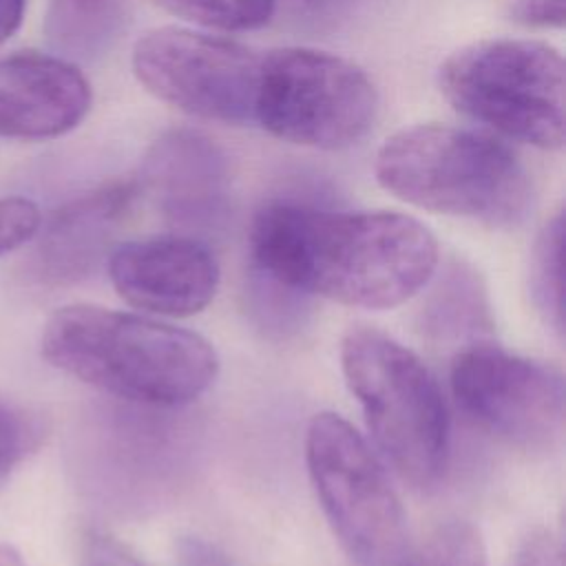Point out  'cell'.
<instances>
[{
    "label": "cell",
    "mask_w": 566,
    "mask_h": 566,
    "mask_svg": "<svg viewBox=\"0 0 566 566\" xmlns=\"http://www.w3.org/2000/svg\"><path fill=\"white\" fill-rule=\"evenodd\" d=\"M531 296L546 321L559 336L564 334V212H555L533 245L531 254Z\"/></svg>",
    "instance_id": "9a60e30c"
},
{
    "label": "cell",
    "mask_w": 566,
    "mask_h": 566,
    "mask_svg": "<svg viewBox=\"0 0 566 566\" xmlns=\"http://www.w3.org/2000/svg\"><path fill=\"white\" fill-rule=\"evenodd\" d=\"M82 566H144V562L111 533L91 531L84 537Z\"/></svg>",
    "instance_id": "ffe728a7"
},
{
    "label": "cell",
    "mask_w": 566,
    "mask_h": 566,
    "mask_svg": "<svg viewBox=\"0 0 566 566\" xmlns=\"http://www.w3.org/2000/svg\"><path fill=\"white\" fill-rule=\"evenodd\" d=\"M250 256L279 287L387 310L431 281L440 252L431 230L402 212H334L276 201L252 221Z\"/></svg>",
    "instance_id": "6da1fadb"
},
{
    "label": "cell",
    "mask_w": 566,
    "mask_h": 566,
    "mask_svg": "<svg viewBox=\"0 0 566 566\" xmlns=\"http://www.w3.org/2000/svg\"><path fill=\"white\" fill-rule=\"evenodd\" d=\"M440 91L467 117L544 150L564 146V60L535 40L495 38L451 53Z\"/></svg>",
    "instance_id": "5b68a950"
},
{
    "label": "cell",
    "mask_w": 566,
    "mask_h": 566,
    "mask_svg": "<svg viewBox=\"0 0 566 566\" xmlns=\"http://www.w3.org/2000/svg\"><path fill=\"white\" fill-rule=\"evenodd\" d=\"M449 387L475 427L511 447L544 451L562 436L564 376L548 363L475 340L455 352Z\"/></svg>",
    "instance_id": "ba28073f"
},
{
    "label": "cell",
    "mask_w": 566,
    "mask_h": 566,
    "mask_svg": "<svg viewBox=\"0 0 566 566\" xmlns=\"http://www.w3.org/2000/svg\"><path fill=\"white\" fill-rule=\"evenodd\" d=\"M91 108V86L66 57L15 53L0 60V137L53 139Z\"/></svg>",
    "instance_id": "8fae6325"
},
{
    "label": "cell",
    "mask_w": 566,
    "mask_h": 566,
    "mask_svg": "<svg viewBox=\"0 0 566 566\" xmlns=\"http://www.w3.org/2000/svg\"><path fill=\"white\" fill-rule=\"evenodd\" d=\"M55 369L128 402L181 407L214 382L219 358L197 332L88 303L64 305L42 329Z\"/></svg>",
    "instance_id": "7a4b0ae2"
},
{
    "label": "cell",
    "mask_w": 566,
    "mask_h": 566,
    "mask_svg": "<svg viewBox=\"0 0 566 566\" xmlns=\"http://www.w3.org/2000/svg\"><path fill=\"white\" fill-rule=\"evenodd\" d=\"M133 0H49L44 33L66 60H93L122 35Z\"/></svg>",
    "instance_id": "5bb4252c"
},
{
    "label": "cell",
    "mask_w": 566,
    "mask_h": 566,
    "mask_svg": "<svg viewBox=\"0 0 566 566\" xmlns=\"http://www.w3.org/2000/svg\"><path fill=\"white\" fill-rule=\"evenodd\" d=\"M513 13L528 27H562L564 0H517Z\"/></svg>",
    "instance_id": "44dd1931"
},
{
    "label": "cell",
    "mask_w": 566,
    "mask_h": 566,
    "mask_svg": "<svg viewBox=\"0 0 566 566\" xmlns=\"http://www.w3.org/2000/svg\"><path fill=\"white\" fill-rule=\"evenodd\" d=\"M164 11L188 22L221 29L252 31L270 22L276 0H153Z\"/></svg>",
    "instance_id": "2e32d148"
},
{
    "label": "cell",
    "mask_w": 566,
    "mask_h": 566,
    "mask_svg": "<svg viewBox=\"0 0 566 566\" xmlns=\"http://www.w3.org/2000/svg\"><path fill=\"white\" fill-rule=\"evenodd\" d=\"M0 566H27L22 555L9 546V544H0Z\"/></svg>",
    "instance_id": "603a6c76"
},
{
    "label": "cell",
    "mask_w": 566,
    "mask_h": 566,
    "mask_svg": "<svg viewBox=\"0 0 566 566\" xmlns=\"http://www.w3.org/2000/svg\"><path fill=\"white\" fill-rule=\"evenodd\" d=\"M261 55L252 49L181 27H157L133 49V71L157 99L201 119H254Z\"/></svg>",
    "instance_id": "9c48e42d"
},
{
    "label": "cell",
    "mask_w": 566,
    "mask_h": 566,
    "mask_svg": "<svg viewBox=\"0 0 566 566\" xmlns=\"http://www.w3.org/2000/svg\"><path fill=\"white\" fill-rule=\"evenodd\" d=\"M40 210L31 199H0V256L31 241L40 230Z\"/></svg>",
    "instance_id": "d6986e66"
},
{
    "label": "cell",
    "mask_w": 566,
    "mask_h": 566,
    "mask_svg": "<svg viewBox=\"0 0 566 566\" xmlns=\"http://www.w3.org/2000/svg\"><path fill=\"white\" fill-rule=\"evenodd\" d=\"M24 4L27 0H0V44L18 31L24 15Z\"/></svg>",
    "instance_id": "7402d4cb"
},
{
    "label": "cell",
    "mask_w": 566,
    "mask_h": 566,
    "mask_svg": "<svg viewBox=\"0 0 566 566\" xmlns=\"http://www.w3.org/2000/svg\"><path fill=\"white\" fill-rule=\"evenodd\" d=\"M135 195V184L119 181L60 208L46 223L35 248V274L49 283L86 276L106 254Z\"/></svg>",
    "instance_id": "7c38bea8"
},
{
    "label": "cell",
    "mask_w": 566,
    "mask_h": 566,
    "mask_svg": "<svg viewBox=\"0 0 566 566\" xmlns=\"http://www.w3.org/2000/svg\"><path fill=\"white\" fill-rule=\"evenodd\" d=\"M305 464L321 509L358 566H400L405 511L385 467L338 413H316L305 431Z\"/></svg>",
    "instance_id": "8992f818"
},
{
    "label": "cell",
    "mask_w": 566,
    "mask_h": 566,
    "mask_svg": "<svg viewBox=\"0 0 566 566\" xmlns=\"http://www.w3.org/2000/svg\"><path fill=\"white\" fill-rule=\"evenodd\" d=\"M42 420L27 407L0 398V486L40 447Z\"/></svg>",
    "instance_id": "ac0fdd59"
},
{
    "label": "cell",
    "mask_w": 566,
    "mask_h": 566,
    "mask_svg": "<svg viewBox=\"0 0 566 566\" xmlns=\"http://www.w3.org/2000/svg\"><path fill=\"white\" fill-rule=\"evenodd\" d=\"M374 170L387 192L416 208L491 226L517 223L533 201L531 175L506 144L449 124L394 133Z\"/></svg>",
    "instance_id": "3957f363"
},
{
    "label": "cell",
    "mask_w": 566,
    "mask_h": 566,
    "mask_svg": "<svg viewBox=\"0 0 566 566\" xmlns=\"http://www.w3.org/2000/svg\"><path fill=\"white\" fill-rule=\"evenodd\" d=\"M108 276L128 305L146 314L186 318L214 298L219 263L210 248L192 237H148L111 250Z\"/></svg>",
    "instance_id": "30bf717a"
},
{
    "label": "cell",
    "mask_w": 566,
    "mask_h": 566,
    "mask_svg": "<svg viewBox=\"0 0 566 566\" xmlns=\"http://www.w3.org/2000/svg\"><path fill=\"white\" fill-rule=\"evenodd\" d=\"M378 93L354 62L305 46L261 55L254 119L274 137L323 150L356 144L374 126Z\"/></svg>",
    "instance_id": "52a82bcc"
},
{
    "label": "cell",
    "mask_w": 566,
    "mask_h": 566,
    "mask_svg": "<svg viewBox=\"0 0 566 566\" xmlns=\"http://www.w3.org/2000/svg\"><path fill=\"white\" fill-rule=\"evenodd\" d=\"M400 566H489L478 528L462 520L440 524Z\"/></svg>",
    "instance_id": "e0dca14e"
},
{
    "label": "cell",
    "mask_w": 566,
    "mask_h": 566,
    "mask_svg": "<svg viewBox=\"0 0 566 566\" xmlns=\"http://www.w3.org/2000/svg\"><path fill=\"white\" fill-rule=\"evenodd\" d=\"M340 367L394 471L413 489L438 484L449 458V413L431 369L402 343L365 325L343 336Z\"/></svg>",
    "instance_id": "277c9868"
},
{
    "label": "cell",
    "mask_w": 566,
    "mask_h": 566,
    "mask_svg": "<svg viewBox=\"0 0 566 566\" xmlns=\"http://www.w3.org/2000/svg\"><path fill=\"white\" fill-rule=\"evenodd\" d=\"M142 177L170 217L201 221L214 217L223 206L228 161L206 135L170 130L150 146Z\"/></svg>",
    "instance_id": "4fadbf2b"
}]
</instances>
